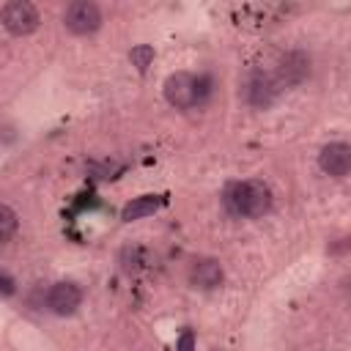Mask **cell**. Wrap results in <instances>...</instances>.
Listing matches in <instances>:
<instances>
[{
	"label": "cell",
	"instance_id": "cell-1",
	"mask_svg": "<svg viewBox=\"0 0 351 351\" xmlns=\"http://www.w3.org/2000/svg\"><path fill=\"white\" fill-rule=\"evenodd\" d=\"M225 203L239 217H263L271 208V189L263 181H236L225 192Z\"/></svg>",
	"mask_w": 351,
	"mask_h": 351
},
{
	"label": "cell",
	"instance_id": "cell-2",
	"mask_svg": "<svg viewBox=\"0 0 351 351\" xmlns=\"http://www.w3.org/2000/svg\"><path fill=\"white\" fill-rule=\"evenodd\" d=\"M208 88H203V80H197L195 74L189 71H176L165 80V99L178 107V110H189L200 101V96L206 93Z\"/></svg>",
	"mask_w": 351,
	"mask_h": 351
},
{
	"label": "cell",
	"instance_id": "cell-3",
	"mask_svg": "<svg viewBox=\"0 0 351 351\" xmlns=\"http://www.w3.org/2000/svg\"><path fill=\"white\" fill-rule=\"evenodd\" d=\"M0 22H3V27L11 36H30L38 27L41 16H38V8L33 3H27V0H11V3H5L0 8Z\"/></svg>",
	"mask_w": 351,
	"mask_h": 351
},
{
	"label": "cell",
	"instance_id": "cell-4",
	"mask_svg": "<svg viewBox=\"0 0 351 351\" xmlns=\"http://www.w3.org/2000/svg\"><path fill=\"white\" fill-rule=\"evenodd\" d=\"M63 22L69 27V33L74 36H88V33H96L99 25H101V11L96 3L90 0H74L66 14H63Z\"/></svg>",
	"mask_w": 351,
	"mask_h": 351
},
{
	"label": "cell",
	"instance_id": "cell-5",
	"mask_svg": "<svg viewBox=\"0 0 351 351\" xmlns=\"http://www.w3.org/2000/svg\"><path fill=\"white\" fill-rule=\"evenodd\" d=\"M318 165H321L324 173H329L335 178H343L351 170V148L346 143H329V145L321 148Z\"/></svg>",
	"mask_w": 351,
	"mask_h": 351
},
{
	"label": "cell",
	"instance_id": "cell-6",
	"mask_svg": "<svg viewBox=\"0 0 351 351\" xmlns=\"http://www.w3.org/2000/svg\"><path fill=\"white\" fill-rule=\"evenodd\" d=\"M82 302V291L74 282H55L47 293V304L58 315H71Z\"/></svg>",
	"mask_w": 351,
	"mask_h": 351
},
{
	"label": "cell",
	"instance_id": "cell-7",
	"mask_svg": "<svg viewBox=\"0 0 351 351\" xmlns=\"http://www.w3.org/2000/svg\"><path fill=\"white\" fill-rule=\"evenodd\" d=\"M219 282H222V266L217 261L206 258V261H197L192 266V285L195 288L208 291V288H217Z\"/></svg>",
	"mask_w": 351,
	"mask_h": 351
},
{
	"label": "cell",
	"instance_id": "cell-8",
	"mask_svg": "<svg viewBox=\"0 0 351 351\" xmlns=\"http://www.w3.org/2000/svg\"><path fill=\"white\" fill-rule=\"evenodd\" d=\"M159 206H162V197H156V195H140V197H134L132 203H126V206H123V211H121V219H123V222H132V219H143V217L154 214Z\"/></svg>",
	"mask_w": 351,
	"mask_h": 351
},
{
	"label": "cell",
	"instance_id": "cell-9",
	"mask_svg": "<svg viewBox=\"0 0 351 351\" xmlns=\"http://www.w3.org/2000/svg\"><path fill=\"white\" fill-rule=\"evenodd\" d=\"M307 71H310V60H307L302 52H291V55H285V60H282L280 77H282L285 85H293V82H299Z\"/></svg>",
	"mask_w": 351,
	"mask_h": 351
},
{
	"label": "cell",
	"instance_id": "cell-10",
	"mask_svg": "<svg viewBox=\"0 0 351 351\" xmlns=\"http://www.w3.org/2000/svg\"><path fill=\"white\" fill-rule=\"evenodd\" d=\"M274 93H277V82L269 80V77H258L252 82V88H250V101L255 107H266V104H271Z\"/></svg>",
	"mask_w": 351,
	"mask_h": 351
},
{
	"label": "cell",
	"instance_id": "cell-11",
	"mask_svg": "<svg viewBox=\"0 0 351 351\" xmlns=\"http://www.w3.org/2000/svg\"><path fill=\"white\" fill-rule=\"evenodd\" d=\"M16 233V214L11 206L0 203V241H8Z\"/></svg>",
	"mask_w": 351,
	"mask_h": 351
},
{
	"label": "cell",
	"instance_id": "cell-12",
	"mask_svg": "<svg viewBox=\"0 0 351 351\" xmlns=\"http://www.w3.org/2000/svg\"><path fill=\"white\" fill-rule=\"evenodd\" d=\"M129 58H132V66L143 74V71L151 66V60H154V47H151V44H137V47L129 52Z\"/></svg>",
	"mask_w": 351,
	"mask_h": 351
},
{
	"label": "cell",
	"instance_id": "cell-13",
	"mask_svg": "<svg viewBox=\"0 0 351 351\" xmlns=\"http://www.w3.org/2000/svg\"><path fill=\"white\" fill-rule=\"evenodd\" d=\"M195 348V335L186 329L181 337H178V346H176V351H192Z\"/></svg>",
	"mask_w": 351,
	"mask_h": 351
},
{
	"label": "cell",
	"instance_id": "cell-14",
	"mask_svg": "<svg viewBox=\"0 0 351 351\" xmlns=\"http://www.w3.org/2000/svg\"><path fill=\"white\" fill-rule=\"evenodd\" d=\"M16 288H14V280L8 274H0V296H11Z\"/></svg>",
	"mask_w": 351,
	"mask_h": 351
}]
</instances>
